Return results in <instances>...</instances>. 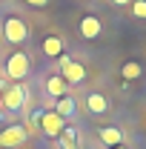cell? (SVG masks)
Returning <instances> with one entry per match:
<instances>
[{"label": "cell", "mask_w": 146, "mask_h": 149, "mask_svg": "<svg viewBox=\"0 0 146 149\" xmlns=\"http://www.w3.org/2000/svg\"><path fill=\"white\" fill-rule=\"evenodd\" d=\"M29 72H32V60L26 52H12L6 57V77L9 80H23Z\"/></svg>", "instance_id": "obj_1"}, {"label": "cell", "mask_w": 146, "mask_h": 149, "mask_svg": "<svg viewBox=\"0 0 146 149\" xmlns=\"http://www.w3.org/2000/svg\"><path fill=\"white\" fill-rule=\"evenodd\" d=\"M57 60H60V77H63L69 86H77V83L86 80V66H83V63L72 60L69 55H60Z\"/></svg>", "instance_id": "obj_2"}, {"label": "cell", "mask_w": 146, "mask_h": 149, "mask_svg": "<svg viewBox=\"0 0 146 149\" xmlns=\"http://www.w3.org/2000/svg\"><path fill=\"white\" fill-rule=\"evenodd\" d=\"M3 37H6V43H12V46L26 43V40H29V23L23 17H6V23H3Z\"/></svg>", "instance_id": "obj_3"}, {"label": "cell", "mask_w": 146, "mask_h": 149, "mask_svg": "<svg viewBox=\"0 0 146 149\" xmlns=\"http://www.w3.org/2000/svg\"><path fill=\"white\" fill-rule=\"evenodd\" d=\"M0 103H3V109L9 112H20L26 106V89L15 83V86H3V95H0Z\"/></svg>", "instance_id": "obj_4"}, {"label": "cell", "mask_w": 146, "mask_h": 149, "mask_svg": "<svg viewBox=\"0 0 146 149\" xmlns=\"http://www.w3.org/2000/svg\"><path fill=\"white\" fill-rule=\"evenodd\" d=\"M37 123H40V132H43V135H49V138H57V135L63 132V126H66V123H63V118H60L55 109L40 112V115H37Z\"/></svg>", "instance_id": "obj_5"}, {"label": "cell", "mask_w": 146, "mask_h": 149, "mask_svg": "<svg viewBox=\"0 0 146 149\" xmlns=\"http://www.w3.org/2000/svg\"><path fill=\"white\" fill-rule=\"evenodd\" d=\"M26 138H29L26 126H20V123H15V126H6V129L0 132V146H3V149H9V146H20V143H26Z\"/></svg>", "instance_id": "obj_6"}, {"label": "cell", "mask_w": 146, "mask_h": 149, "mask_svg": "<svg viewBox=\"0 0 146 149\" xmlns=\"http://www.w3.org/2000/svg\"><path fill=\"white\" fill-rule=\"evenodd\" d=\"M77 32H80L83 40H95V37H100V32H103V23L95 17V15H83V17H80V26H77Z\"/></svg>", "instance_id": "obj_7"}, {"label": "cell", "mask_w": 146, "mask_h": 149, "mask_svg": "<svg viewBox=\"0 0 146 149\" xmlns=\"http://www.w3.org/2000/svg\"><path fill=\"white\" fill-rule=\"evenodd\" d=\"M86 109H89V115H106V112H109V100H106V95L89 92V95H86Z\"/></svg>", "instance_id": "obj_8"}, {"label": "cell", "mask_w": 146, "mask_h": 149, "mask_svg": "<svg viewBox=\"0 0 146 149\" xmlns=\"http://www.w3.org/2000/svg\"><path fill=\"white\" fill-rule=\"evenodd\" d=\"M52 109H55L60 118H74V115H77V100H74L72 95H63V97H57V100H55Z\"/></svg>", "instance_id": "obj_9"}, {"label": "cell", "mask_w": 146, "mask_h": 149, "mask_svg": "<svg viewBox=\"0 0 146 149\" xmlns=\"http://www.w3.org/2000/svg\"><path fill=\"white\" fill-rule=\"evenodd\" d=\"M97 138H100V143H106V146H120V143H123V132L117 129V126H100V129H97Z\"/></svg>", "instance_id": "obj_10"}, {"label": "cell", "mask_w": 146, "mask_h": 149, "mask_svg": "<svg viewBox=\"0 0 146 149\" xmlns=\"http://www.w3.org/2000/svg\"><path fill=\"white\" fill-rule=\"evenodd\" d=\"M46 92H49V97H63V95H69V83L60 77V74H52V77H46Z\"/></svg>", "instance_id": "obj_11"}, {"label": "cell", "mask_w": 146, "mask_h": 149, "mask_svg": "<svg viewBox=\"0 0 146 149\" xmlns=\"http://www.w3.org/2000/svg\"><path fill=\"white\" fill-rule=\"evenodd\" d=\"M43 55H46V57H60V55H63V40H60L57 35L43 37Z\"/></svg>", "instance_id": "obj_12"}, {"label": "cell", "mask_w": 146, "mask_h": 149, "mask_svg": "<svg viewBox=\"0 0 146 149\" xmlns=\"http://www.w3.org/2000/svg\"><path fill=\"white\" fill-rule=\"evenodd\" d=\"M57 141H60L63 149H77V132H74L72 126H63V132L57 135Z\"/></svg>", "instance_id": "obj_13"}, {"label": "cell", "mask_w": 146, "mask_h": 149, "mask_svg": "<svg viewBox=\"0 0 146 149\" xmlns=\"http://www.w3.org/2000/svg\"><path fill=\"white\" fill-rule=\"evenodd\" d=\"M120 74H123L126 80H135V77H140V74H143V69H140V63L129 60V63H123V69H120Z\"/></svg>", "instance_id": "obj_14"}, {"label": "cell", "mask_w": 146, "mask_h": 149, "mask_svg": "<svg viewBox=\"0 0 146 149\" xmlns=\"http://www.w3.org/2000/svg\"><path fill=\"white\" fill-rule=\"evenodd\" d=\"M132 15L138 20H146V0H132Z\"/></svg>", "instance_id": "obj_15"}, {"label": "cell", "mask_w": 146, "mask_h": 149, "mask_svg": "<svg viewBox=\"0 0 146 149\" xmlns=\"http://www.w3.org/2000/svg\"><path fill=\"white\" fill-rule=\"evenodd\" d=\"M29 6H35V9H43V6H49V0H26Z\"/></svg>", "instance_id": "obj_16"}, {"label": "cell", "mask_w": 146, "mask_h": 149, "mask_svg": "<svg viewBox=\"0 0 146 149\" xmlns=\"http://www.w3.org/2000/svg\"><path fill=\"white\" fill-rule=\"evenodd\" d=\"M109 3H115V6H129L132 0H109Z\"/></svg>", "instance_id": "obj_17"}, {"label": "cell", "mask_w": 146, "mask_h": 149, "mask_svg": "<svg viewBox=\"0 0 146 149\" xmlns=\"http://www.w3.org/2000/svg\"><path fill=\"white\" fill-rule=\"evenodd\" d=\"M109 149H129V146H123V143H120V146H109Z\"/></svg>", "instance_id": "obj_18"}]
</instances>
